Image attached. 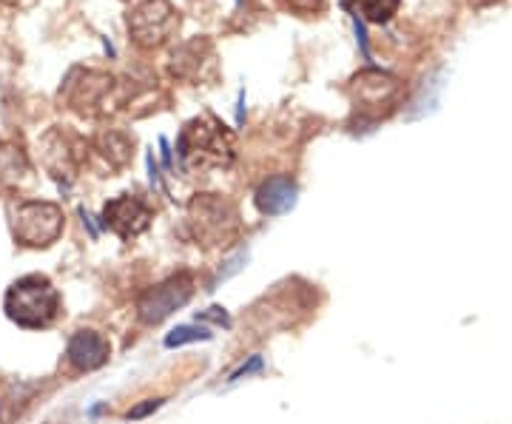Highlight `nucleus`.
Here are the masks:
<instances>
[{
  "label": "nucleus",
  "instance_id": "f257e3e1",
  "mask_svg": "<svg viewBox=\"0 0 512 424\" xmlns=\"http://www.w3.org/2000/svg\"><path fill=\"white\" fill-rule=\"evenodd\" d=\"M60 296L43 277H23L6 294V314L23 328H46L57 316Z\"/></svg>",
  "mask_w": 512,
  "mask_h": 424
},
{
  "label": "nucleus",
  "instance_id": "f03ea898",
  "mask_svg": "<svg viewBox=\"0 0 512 424\" xmlns=\"http://www.w3.org/2000/svg\"><path fill=\"white\" fill-rule=\"evenodd\" d=\"M63 231V214L52 203H23L15 214V237L23 245H52Z\"/></svg>",
  "mask_w": 512,
  "mask_h": 424
},
{
  "label": "nucleus",
  "instance_id": "7ed1b4c3",
  "mask_svg": "<svg viewBox=\"0 0 512 424\" xmlns=\"http://www.w3.org/2000/svg\"><path fill=\"white\" fill-rule=\"evenodd\" d=\"M177 26H180V18L168 0H146L128 18V29L140 46H160Z\"/></svg>",
  "mask_w": 512,
  "mask_h": 424
},
{
  "label": "nucleus",
  "instance_id": "20e7f679",
  "mask_svg": "<svg viewBox=\"0 0 512 424\" xmlns=\"http://www.w3.org/2000/svg\"><path fill=\"white\" fill-rule=\"evenodd\" d=\"M188 296H191V277L180 274V277L168 279L160 288H154V291L140 302V316H143L146 322H160V319H165L171 311H177L180 305H185Z\"/></svg>",
  "mask_w": 512,
  "mask_h": 424
},
{
  "label": "nucleus",
  "instance_id": "39448f33",
  "mask_svg": "<svg viewBox=\"0 0 512 424\" xmlns=\"http://www.w3.org/2000/svg\"><path fill=\"white\" fill-rule=\"evenodd\" d=\"M148 220H151V211L137 197H120L106 205V225H111L123 240L137 237L148 225Z\"/></svg>",
  "mask_w": 512,
  "mask_h": 424
},
{
  "label": "nucleus",
  "instance_id": "423d86ee",
  "mask_svg": "<svg viewBox=\"0 0 512 424\" xmlns=\"http://www.w3.org/2000/svg\"><path fill=\"white\" fill-rule=\"evenodd\" d=\"M109 359V342L94 331L74 333L69 342V362L77 370L100 368Z\"/></svg>",
  "mask_w": 512,
  "mask_h": 424
},
{
  "label": "nucleus",
  "instance_id": "0eeeda50",
  "mask_svg": "<svg viewBox=\"0 0 512 424\" xmlns=\"http://www.w3.org/2000/svg\"><path fill=\"white\" fill-rule=\"evenodd\" d=\"M256 203L262 208V214H285L296 203V188H293L291 180L276 177V180H268L259 188Z\"/></svg>",
  "mask_w": 512,
  "mask_h": 424
},
{
  "label": "nucleus",
  "instance_id": "6e6552de",
  "mask_svg": "<svg viewBox=\"0 0 512 424\" xmlns=\"http://www.w3.org/2000/svg\"><path fill=\"white\" fill-rule=\"evenodd\" d=\"M399 3L402 0H345V6H348L350 12L373 20V23H384V20L393 18L396 9H399Z\"/></svg>",
  "mask_w": 512,
  "mask_h": 424
},
{
  "label": "nucleus",
  "instance_id": "1a4fd4ad",
  "mask_svg": "<svg viewBox=\"0 0 512 424\" xmlns=\"http://www.w3.org/2000/svg\"><path fill=\"white\" fill-rule=\"evenodd\" d=\"M26 157L15 146H0V183H15L26 174Z\"/></svg>",
  "mask_w": 512,
  "mask_h": 424
},
{
  "label": "nucleus",
  "instance_id": "9d476101",
  "mask_svg": "<svg viewBox=\"0 0 512 424\" xmlns=\"http://www.w3.org/2000/svg\"><path fill=\"white\" fill-rule=\"evenodd\" d=\"M200 339H211V333L200 328V325H183V328H174V331L165 336V345L168 348H177L185 342H200Z\"/></svg>",
  "mask_w": 512,
  "mask_h": 424
},
{
  "label": "nucleus",
  "instance_id": "9b49d317",
  "mask_svg": "<svg viewBox=\"0 0 512 424\" xmlns=\"http://www.w3.org/2000/svg\"><path fill=\"white\" fill-rule=\"evenodd\" d=\"M256 368H259V359H254V362H251L248 368H242L239 373H234V382H237V379H242V376H248V373H251V370H256Z\"/></svg>",
  "mask_w": 512,
  "mask_h": 424
},
{
  "label": "nucleus",
  "instance_id": "f8f14e48",
  "mask_svg": "<svg viewBox=\"0 0 512 424\" xmlns=\"http://www.w3.org/2000/svg\"><path fill=\"white\" fill-rule=\"evenodd\" d=\"M154 407H157V402H148L146 407H137V410H131V416H134V419H137V416H146L148 410H154Z\"/></svg>",
  "mask_w": 512,
  "mask_h": 424
},
{
  "label": "nucleus",
  "instance_id": "ddd939ff",
  "mask_svg": "<svg viewBox=\"0 0 512 424\" xmlns=\"http://www.w3.org/2000/svg\"><path fill=\"white\" fill-rule=\"evenodd\" d=\"M470 3H476V6H484V3H493V0H470Z\"/></svg>",
  "mask_w": 512,
  "mask_h": 424
},
{
  "label": "nucleus",
  "instance_id": "4468645a",
  "mask_svg": "<svg viewBox=\"0 0 512 424\" xmlns=\"http://www.w3.org/2000/svg\"><path fill=\"white\" fill-rule=\"evenodd\" d=\"M6 3H18V0H6Z\"/></svg>",
  "mask_w": 512,
  "mask_h": 424
}]
</instances>
